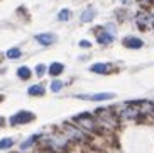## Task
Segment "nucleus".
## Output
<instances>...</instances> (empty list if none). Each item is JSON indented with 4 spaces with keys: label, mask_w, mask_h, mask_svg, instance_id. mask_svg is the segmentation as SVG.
<instances>
[{
    "label": "nucleus",
    "mask_w": 154,
    "mask_h": 153,
    "mask_svg": "<svg viewBox=\"0 0 154 153\" xmlns=\"http://www.w3.org/2000/svg\"><path fill=\"white\" fill-rule=\"evenodd\" d=\"M34 119V114L27 112V111H20L15 116L10 117V124H26V122H31Z\"/></svg>",
    "instance_id": "f257e3e1"
},
{
    "label": "nucleus",
    "mask_w": 154,
    "mask_h": 153,
    "mask_svg": "<svg viewBox=\"0 0 154 153\" xmlns=\"http://www.w3.org/2000/svg\"><path fill=\"white\" fill-rule=\"evenodd\" d=\"M75 121L78 122V124H82L85 129H88V131H95V121L91 119L88 114H80V116H76L75 117Z\"/></svg>",
    "instance_id": "f03ea898"
},
{
    "label": "nucleus",
    "mask_w": 154,
    "mask_h": 153,
    "mask_svg": "<svg viewBox=\"0 0 154 153\" xmlns=\"http://www.w3.org/2000/svg\"><path fill=\"white\" fill-rule=\"evenodd\" d=\"M113 94H110V92H103V94H91V95H78V99H86V100H95V102H98V100H109L112 99Z\"/></svg>",
    "instance_id": "7ed1b4c3"
},
{
    "label": "nucleus",
    "mask_w": 154,
    "mask_h": 153,
    "mask_svg": "<svg viewBox=\"0 0 154 153\" xmlns=\"http://www.w3.org/2000/svg\"><path fill=\"white\" fill-rule=\"evenodd\" d=\"M36 41L39 43V44H42V46H49V44H53V43L56 41V36H54V34H51V32H46V34H37Z\"/></svg>",
    "instance_id": "20e7f679"
},
{
    "label": "nucleus",
    "mask_w": 154,
    "mask_h": 153,
    "mask_svg": "<svg viewBox=\"0 0 154 153\" xmlns=\"http://www.w3.org/2000/svg\"><path fill=\"white\" fill-rule=\"evenodd\" d=\"M124 46H125V48H132V50H137V48L142 46V41H140L139 37L131 36V37H125V39H124Z\"/></svg>",
    "instance_id": "39448f33"
},
{
    "label": "nucleus",
    "mask_w": 154,
    "mask_h": 153,
    "mask_svg": "<svg viewBox=\"0 0 154 153\" xmlns=\"http://www.w3.org/2000/svg\"><path fill=\"white\" fill-rule=\"evenodd\" d=\"M110 65L109 63H95V65H91L90 70L93 73H109L110 72Z\"/></svg>",
    "instance_id": "423d86ee"
},
{
    "label": "nucleus",
    "mask_w": 154,
    "mask_h": 153,
    "mask_svg": "<svg viewBox=\"0 0 154 153\" xmlns=\"http://www.w3.org/2000/svg\"><path fill=\"white\" fill-rule=\"evenodd\" d=\"M64 129H66V133H68V136L69 138H73V140H83V133L82 131H78L76 128H71V126H68V124H66V126H64Z\"/></svg>",
    "instance_id": "0eeeda50"
},
{
    "label": "nucleus",
    "mask_w": 154,
    "mask_h": 153,
    "mask_svg": "<svg viewBox=\"0 0 154 153\" xmlns=\"http://www.w3.org/2000/svg\"><path fill=\"white\" fill-rule=\"evenodd\" d=\"M97 39H98V44H109V43H112L113 36H112V34H109V32H107V31L103 29L102 32H98Z\"/></svg>",
    "instance_id": "6e6552de"
},
{
    "label": "nucleus",
    "mask_w": 154,
    "mask_h": 153,
    "mask_svg": "<svg viewBox=\"0 0 154 153\" xmlns=\"http://www.w3.org/2000/svg\"><path fill=\"white\" fill-rule=\"evenodd\" d=\"M64 70V65L63 63H51V67H49V75H53V76H56V75H59V73Z\"/></svg>",
    "instance_id": "1a4fd4ad"
},
{
    "label": "nucleus",
    "mask_w": 154,
    "mask_h": 153,
    "mask_svg": "<svg viewBox=\"0 0 154 153\" xmlns=\"http://www.w3.org/2000/svg\"><path fill=\"white\" fill-rule=\"evenodd\" d=\"M93 17H95V9L90 7V9H86L85 12L82 14V22H90Z\"/></svg>",
    "instance_id": "9d476101"
},
{
    "label": "nucleus",
    "mask_w": 154,
    "mask_h": 153,
    "mask_svg": "<svg viewBox=\"0 0 154 153\" xmlns=\"http://www.w3.org/2000/svg\"><path fill=\"white\" fill-rule=\"evenodd\" d=\"M17 75H19V78L27 80V78H31V70H29L27 67H20V68L17 70Z\"/></svg>",
    "instance_id": "9b49d317"
},
{
    "label": "nucleus",
    "mask_w": 154,
    "mask_h": 153,
    "mask_svg": "<svg viewBox=\"0 0 154 153\" xmlns=\"http://www.w3.org/2000/svg\"><path fill=\"white\" fill-rule=\"evenodd\" d=\"M29 95H42L44 94V87L42 85H32V87H29Z\"/></svg>",
    "instance_id": "f8f14e48"
},
{
    "label": "nucleus",
    "mask_w": 154,
    "mask_h": 153,
    "mask_svg": "<svg viewBox=\"0 0 154 153\" xmlns=\"http://www.w3.org/2000/svg\"><path fill=\"white\" fill-rule=\"evenodd\" d=\"M20 50L19 48H10L9 51H7V58H10V60H17V58H20Z\"/></svg>",
    "instance_id": "ddd939ff"
},
{
    "label": "nucleus",
    "mask_w": 154,
    "mask_h": 153,
    "mask_svg": "<svg viewBox=\"0 0 154 153\" xmlns=\"http://www.w3.org/2000/svg\"><path fill=\"white\" fill-rule=\"evenodd\" d=\"M14 145V140L12 138H4V140H0V150H7L10 148Z\"/></svg>",
    "instance_id": "4468645a"
},
{
    "label": "nucleus",
    "mask_w": 154,
    "mask_h": 153,
    "mask_svg": "<svg viewBox=\"0 0 154 153\" xmlns=\"http://www.w3.org/2000/svg\"><path fill=\"white\" fill-rule=\"evenodd\" d=\"M36 140H37V136H31L27 141H24V143L20 145V148H22V150H27L31 145H34V141H36Z\"/></svg>",
    "instance_id": "2eb2a0df"
},
{
    "label": "nucleus",
    "mask_w": 154,
    "mask_h": 153,
    "mask_svg": "<svg viewBox=\"0 0 154 153\" xmlns=\"http://www.w3.org/2000/svg\"><path fill=\"white\" fill-rule=\"evenodd\" d=\"M58 19H59V21H68V19H69V10L68 9H63L61 12L58 14Z\"/></svg>",
    "instance_id": "dca6fc26"
},
{
    "label": "nucleus",
    "mask_w": 154,
    "mask_h": 153,
    "mask_svg": "<svg viewBox=\"0 0 154 153\" xmlns=\"http://www.w3.org/2000/svg\"><path fill=\"white\" fill-rule=\"evenodd\" d=\"M61 89H63V83H61L59 80H54L53 83H51V90H53V92H59Z\"/></svg>",
    "instance_id": "f3484780"
},
{
    "label": "nucleus",
    "mask_w": 154,
    "mask_h": 153,
    "mask_svg": "<svg viewBox=\"0 0 154 153\" xmlns=\"http://www.w3.org/2000/svg\"><path fill=\"white\" fill-rule=\"evenodd\" d=\"M105 31L109 32V34H112L113 37H115V34H117V29H115V26H112V24H109V26H105Z\"/></svg>",
    "instance_id": "a211bd4d"
},
{
    "label": "nucleus",
    "mask_w": 154,
    "mask_h": 153,
    "mask_svg": "<svg viewBox=\"0 0 154 153\" xmlns=\"http://www.w3.org/2000/svg\"><path fill=\"white\" fill-rule=\"evenodd\" d=\"M44 72H46V67H44V65H37V67H36L37 76H42V75H44Z\"/></svg>",
    "instance_id": "6ab92c4d"
},
{
    "label": "nucleus",
    "mask_w": 154,
    "mask_h": 153,
    "mask_svg": "<svg viewBox=\"0 0 154 153\" xmlns=\"http://www.w3.org/2000/svg\"><path fill=\"white\" fill-rule=\"evenodd\" d=\"M80 46H82V48H88V46H90V43H88V41H82V43H80Z\"/></svg>",
    "instance_id": "aec40b11"
},
{
    "label": "nucleus",
    "mask_w": 154,
    "mask_h": 153,
    "mask_svg": "<svg viewBox=\"0 0 154 153\" xmlns=\"http://www.w3.org/2000/svg\"><path fill=\"white\" fill-rule=\"evenodd\" d=\"M2 124H4V119H2V117H0V126H2Z\"/></svg>",
    "instance_id": "412c9836"
},
{
    "label": "nucleus",
    "mask_w": 154,
    "mask_h": 153,
    "mask_svg": "<svg viewBox=\"0 0 154 153\" xmlns=\"http://www.w3.org/2000/svg\"><path fill=\"white\" fill-rule=\"evenodd\" d=\"M152 22H154V19H152Z\"/></svg>",
    "instance_id": "4be33fe9"
}]
</instances>
